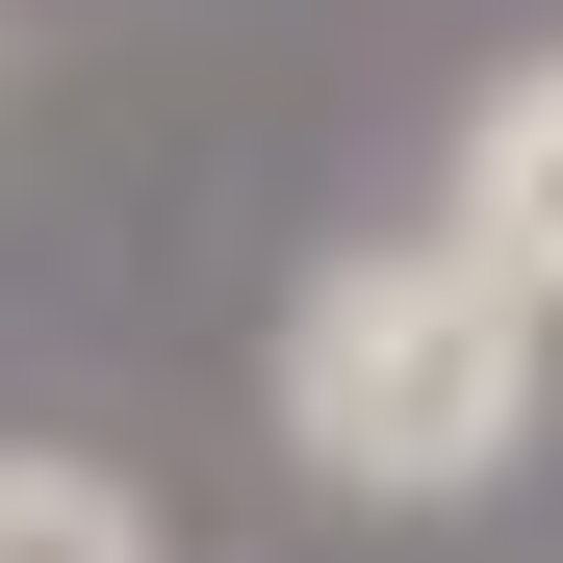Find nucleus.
<instances>
[{
    "instance_id": "3",
    "label": "nucleus",
    "mask_w": 563,
    "mask_h": 563,
    "mask_svg": "<svg viewBox=\"0 0 563 563\" xmlns=\"http://www.w3.org/2000/svg\"><path fill=\"white\" fill-rule=\"evenodd\" d=\"M0 563H154V512L103 487V461H52V435H0Z\"/></svg>"
},
{
    "instance_id": "2",
    "label": "nucleus",
    "mask_w": 563,
    "mask_h": 563,
    "mask_svg": "<svg viewBox=\"0 0 563 563\" xmlns=\"http://www.w3.org/2000/svg\"><path fill=\"white\" fill-rule=\"evenodd\" d=\"M435 231H461V256H487L512 308L563 333V52H538V77H487V103H461V206H435Z\"/></svg>"
},
{
    "instance_id": "1",
    "label": "nucleus",
    "mask_w": 563,
    "mask_h": 563,
    "mask_svg": "<svg viewBox=\"0 0 563 563\" xmlns=\"http://www.w3.org/2000/svg\"><path fill=\"white\" fill-rule=\"evenodd\" d=\"M282 435H308V487H358V512L512 487V435H538V308H512L461 231H358L308 308H282Z\"/></svg>"
}]
</instances>
